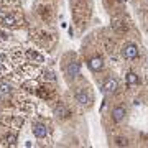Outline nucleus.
Returning <instances> with one entry per match:
<instances>
[{"instance_id":"f257e3e1","label":"nucleus","mask_w":148,"mask_h":148,"mask_svg":"<svg viewBox=\"0 0 148 148\" xmlns=\"http://www.w3.org/2000/svg\"><path fill=\"white\" fill-rule=\"evenodd\" d=\"M90 15L89 0H73V16L79 28H84Z\"/></svg>"},{"instance_id":"6e6552de","label":"nucleus","mask_w":148,"mask_h":148,"mask_svg":"<svg viewBox=\"0 0 148 148\" xmlns=\"http://www.w3.org/2000/svg\"><path fill=\"white\" fill-rule=\"evenodd\" d=\"M32 130H33V135H35L38 140L48 138V133H49V128H48V125L45 122H33Z\"/></svg>"},{"instance_id":"39448f33","label":"nucleus","mask_w":148,"mask_h":148,"mask_svg":"<svg viewBox=\"0 0 148 148\" xmlns=\"http://www.w3.org/2000/svg\"><path fill=\"white\" fill-rule=\"evenodd\" d=\"M140 56V48H138L137 43L128 41L122 46V58L127 59V61H133Z\"/></svg>"},{"instance_id":"412c9836","label":"nucleus","mask_w":148,"mask_h":148,"mask_svg":"<svg viewBox=\"0 0 148 148\" xmlns=\"http://www.w3.org/2000/svg\"><path fill=\"white\" fill-rule=\"evenodd\" d=\"M36 87H38V84L35 82V79H28V81H25V82H21V89L25 90V92L35 94V92H36Z\"/></svg>"},{"instance_id":"aec40b11","label":"nucleus","mask_w":148,"mask_h":148,"mask_svg":"<svg viewBox=\"0 0 148 148\" xmlns=\"http://www.w3.org/2000/svg\"><path fill=\"white\" fill-rule=\"evenodd\" d=\"M125 82H127V87H135V86L140 84V76H138L137 73L130 71V73H127V76H125Z\"/></svg>"},{"instance_id":"a211bd4d","label":"nucleus","mask_w":148,"mask_h":148,"mask_svg":"<svg viewBox=\"0 0 148 148\" xmlns=\"http://www.w3.org/2000/svg\"><path fill=\"white\" fill-rule=\"evenodd\" d=\"M18 109H20L21 115H32L36 107H35V104L30 102V101H21V102H18Z\"/></svg>"},{"instance_id":"a878e982","label":"nucleus","mask_w":148,"mask_h":148,"mask_svg":"<svg viewBox=\"0 0 148 148\" xmlns=\"http://www.w3.org/2000/svg\"><path fill=\"white\" fill-rule=\"evenodd\" d=\"M0 40H2V41H8V40H10V35L7 32H3V30H0Z\"/></svg>"},{"instance_id":"1a4fd4ad","label":"nucleus","mask_w":148,"mask_h":148,"mask_svg":"<svg viewBox=\"0 0 148 148\" xmlns=\"http://www.w3.org/2000/svg\"><path fill=\"white\" fill-rule=\"evenodd\" d=\"M25 59H27L28 63H33L36 64V66H40V64L45 63V54L40 53L38 49H25Z\"/></svg>"},{"instance_id":"7ed1b4c3","label":"nucleus","mask_w":148,"mask_h":148,"mask_svg":"<svg viewBox=\"0 0 148 148\" xmlns=\"http://www.w3.org/2000/svg\"><path fill=\"white\" fill-rule=\"evenodd\" d=\"M30 35H32V38L40 45V46L46 48V49L53 48V45H54V35L53 33L45 32V30H33Z\"/></svg>"},{"instance_id":"4468645a","label":"nucleus","mask_w":148,"mask_h":148,"mask_svg":"<svg viewBox=\"0 0 148 148\" xmlns=\"http://www.w3.org/2000/svg\"><path fill=\"white\" fill-rule=\"evenodd\" d=\"M0 142L3 143V145H7V147H15L16 143H18V133L15 130H8L3 137L0 138Z\"/></svg>"},{"instance_id":"ddd939ff","label":"nucleus","mask_w":148,"mask_h":148,"mask_svg":"<svg viewBox=\"0 0 148 148\" xmlns=\"http://www.w3.org/2000/svg\"><path fill=\"white\" fill-rule=\"evenodd\" d=\"M8 58H10V61H13V63L23 64V61H25V51H23L21 48L15 46V48H12V49H10Z\"/></svg>"},{"instance_id":"f8f14e48","label":"nucleus","mask_w":148,"mask_h":148,"mask_svg":"<svg viewBox=\"0 0 148 148\" xmlns=\"http://www.w3.org/2000/svg\"><path fill=\"white\" fill-rule=\"evenodd\" d=\"M125 117H127V109H125L123 106H115L114 109H112V120L115 122V123L123 122Z\"/></svg>"},{"instance_id":"5701e85b","label":"nucleus","mask_w":148,"mask_h":148,"mask_svg":"<svg viewBox=\"0 0 148 148\" xmlns=\"http://www.w3.org/2000/svg\"><path fill=\"white\" fill-rule=\"evenodd\" d=\"M13 92V86L8 81H0V94H12Z\"/></svg>"},{"instance_id":"bb28decb","label":"nucleus","mask_w":148,"mask_h":148,"mask_svg":"<svg viewBox=\"0 0 148 148\" xmlns=\"http://www.w3.org/2000/svg\"><path fill=\"white\" fill-rule=\"evenodd\" d=\"M147 30H148V28H147Z\"/></svg>"},{"instance_id":"423d86ee","label":"nucleus","mask_w":148,"mask_h":148,"mask_svg":"<svg viewBox=\"0 0 148 148\" xmlns=\"http://www.w3.org/2000/svg\"><path fill=\"white\" fill-rule=\"evenodd\" d=\"M35 94H36L40 99H45V101H53L54 95H56V89H54L53 86H49L48 82H45V84L38 86Z\"/></svg>"},{"instance_id":"6ab92c4d","label":"nucleus","mask_w":148,"mask_h":148,"mask_svg":"<svg viewBox=\"0 0 148 148\" xmlns=\"http://www.w3.org/2000/svg\"><path fill=\"white\" fill-rule=\"evenodd\" d=\"M102 89H104L106 94H114V92L119 89V81H117L115 77H109V79L104 82V87H102Z\"/></svg>"},{"instance_id":"9d476101","label":"nucleus","mask_w":148,"mask_h":148,"mask_svg":"<svg viewBox=\"0 0 148 148\" xmlns=\"http://www.w3.org/2000/svg\"><path fill=\"white\" fill-rule=\"evenodd\" d=\"M53 114H54L56 119H59V120H66V119H69V117L73 115L71 109H69L66 104H63V102H59V104H56V106L53 107Z\"/></svg>"},{"instance_id":"0eeeda50","label":"nucleus","mask_w":148,"mask_h":148,"mask_svg":"<svg viewBox=\"0 0 148 148\" xmlns=\"http://www.w3.org/2000/svg\"><path fill=\"white\" fill-rule=\"evenodd\" d=\"M20 73L23 74V76H27L28 79H35V77L40 76L41 69L38 68L36 64H33V63H23L21 64V68H20Z\"/></svg>"},{"instance_id":"dca6fc26","label":"nucleus","mask_w":148,"mask_h":148,"mask_svg":"<svg viewBox=\"0 0 148 148\" xmlns=\"http://www.w3.org/2000/svg\"><path fill=\"white\" fill-rule=\"evenodd\" d=\"M38 15H40V18L45 23H49L51 18H53V10H51V7H48V5H40L38 7Z\"/></svg>"},{"instance_id":"b1692460","label":"nucleus","mask_w":148,"mask_h":148,"mask_svg":"<svg viewBox=\"0 0 148 148\" xmlns=\"http://www.w3.org/2000/svg\"><path fill=\"white\" fill-rule=\"evenodd\" d=\"M8 74H10L8 63H5V61H0V77H3V76H8Z\"/></svg>"},{"instance_id":"4be33fe9","label":"nucleus","mask_w":148,"mask_h":148,"mask_svg":"<svg viewBox=\"0 0 148 148\" xmlns=\"http://www.w3.org/2000/svg\"><path fill=\"white\" fill-rule=\"evenodd\" d=\"M40 76H41V79L45 81V82H54V81H56V74H54L53 71H49V69L41 71V73H40Z\"/></svg>"},{"instance_id":"20e7f679","label":"nucleus","mask_w":148,"mask_h":148,"mask_svg":"<svg viewBox=\"0 0 148 148\" xmlns=\"http://www.w3.org/2000/svg\"><path fill=\"white\" fill-rule=\"evenodd\" d=\"M74 97H76V102L82 107H89L92 104V94H90V90L87 87H77L76 92H74Z\"/></svg>"},{"instance_id":"f3484780","label":"nucleus","mask_w":148,"mask_h":148,"mask_svg":"<svg viewBox=\"0 0 148 148\" xmlns=\"http://www.w3.org/2000/svg\"><path fill=\"white\" fill-rule=\"evenodd\" d=\"M81 73V63L79 61H73V63H69L66 66V74H68V77L74 79V77H77Z\"/></svg>"},{"instance_id":"9b49d317","label":"nucleus","mask_w":148,"mask_h":148,"mask_svg":"<svg viewBox=\"0 0 148 148\" xmlns=\"http://www.w3.org/2000/svg\"><path fill=\"white\" fill-rule=\"evenodd\" d=\"M112 28L115 30V33H119V35H127L128 30H130V23H128L125 18H114V21H112Z\"/></svg>"},{"instance_id":"2eb2a0df","label":"nucleus","mask_w":148,"mask_h":148,"mask_svg":"<svg viewBox=\"0 0 148 148\" xmlns=\"http://www.w3.org/2000/svg\"><path fill=\"white\" fill-rule=\"evenodd\" d=\"M87 66H89L90 71H94V73H97V71H102L104 69V59L101 58V56H92V58L87 61Z\"/></svg>"},{"instance_id":"f03ea898","label":"nucleus","mask_w":148,"mask_h":148,"mask_svg":"<svg viewBox=\"0 0 148 148\" xmlns=\"http://www.w3.org/2000/svg\"><path fill=\"white\" fill-rule=\"evenodd\" d=\"M25 23V18L18 10H7L0 13V25L3 28H18Z\"/></svg>"},{"instance_id":"393cba45","label":"nucleus","mask_w":148,"mask_h":148,"mask_svg":"<svg viewBox=\"0 0 148 148\" xmlns=\"http://www.w3.org/2000/svg\"><path fill=\"white\" fill-rule=\"evenodd\" d=\"M115 145H117V147H127V145H128V140H127L125 137H123V138H122V137H117V138H115Z\"/></svg>"}]
</instances>
